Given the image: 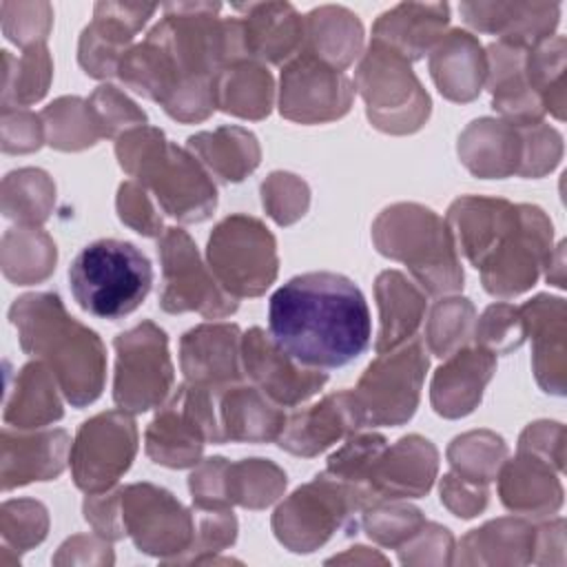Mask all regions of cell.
<instances>
[{
  "mask_svg": "<svg viewBox=\"0 0 567 567\" xmlns=\"http://www.w3.org/2000/svg\"><path fill=\"white\" fill-rule=\"evenodd\" d=\"M275 346L303 368H343L372 339L370 308L354 281L337 272H306L279 286L268 303Z\"/></svg>",
  "mask_w": 567,
  "mask_h": 567,
  "instance_id": "cell-1",
  "label": "cell"
},
{
  "mask_svg": "<svg viewBox=\"0 0 567 567\" xmlns=\"http://www.w3.org/2000/svg\"><path fill=\"white\" fill-rule=\"evenodd\" d=\"M153 286L148 257L131 241L97 239L69 266V288L82 310L100 319H120L137 310Z\"/></svg>",
  "mask_w": 567,
  "mask_h": 567,
  "instance_id": "cell-2",
  "label": "cell"
},
{
  "mask_svg": "<svg viewBox=\"0 0 567 567\" xmlns=\"http://www.w3.org/2000/svg\"><path fill=\"white\" fill-rule=\"evenodd\" d=\"M47 321L53 330V337H47L33 328H20V343L29 354H42L51 361L62 383L66 399L82 408L86 405V394L75 370H84L100 388H102V370H104V350L95 332L80 326L78 321H69L66 312L60 303L58 295H40Z\"/></svg>",
  "mask_w": 567,
  "mask_h": 567,
  "instance_id": "cell-3",
  "label": "cell"
},
{
  "mask_svg": "<svg viewBox=\"0 0 567 567\" xmlns=\"http://www.w3.org/2000/svg\"><path fill=\"white\" fill-rule=\"evenodd\" d=\"M390 354V352H388ZM427 357L421 341H412L408 348L377 359L368 365L352 392L363 423L372 425H399L414 414Z\"/></svg>",
  "mask_w": 567,
  "mask_h": 567,
  "instance_id": "cell-4",
  "label": "cell"
},
{
  "mask_svg": "<svg viewBox=\"0 0 567 567\" xmlns=\"http://www.w3.org/2000/svg\"><path fill=\"white\" fill-rule=\"evenodd\" d=\"M117 370L113 399L122 410L144 412L171 390L173 368L166 350V334L151 321L122 332L115 339Z\"/></svg>",
  "mask_w": 567,
  "mask_h": 567,
  "instance_id": "cell-5",
  "label": "cell"
},
{
  "mask_svg": "<svg viewBox=\"0 0 567 567\" xmlns=\"http://www.w3.org/2000/svg\"><path fill=\"white\" fill-rule=\"evenodd\" d=\"M164 264V290L159 303L166 312L199 310L204 315H228L237 301L219 290L217 281L204 270L190 237L179 228H168L159 244Z\"/></svg>",
  "mask_w": 567,
  "mask_h": 567,
  "instance_id": "cell-6",
  "label": "cell"
},
{
  "mask_svg": "<svg viewBox=\"0 0 567 567\" xmlns=\"http://www.w3.org/2000/svg\"><path fill=\"white\" fill-rule=\"evenodd\" d=\"M244 363L264 392L284 405L312 396L328 381L323 372L301 370L303 365L281 352L275 341H266L259 328H252L244 339Z\"/></svg>",
  "mask_w": 567,
  "mask_h": 567,
  "instance_id": "cell-7",
  "label": "cell"
},
{
  "mask_svg": "<svg viewBox=\"0 0 567 567\" xmlns=\"http://www.w3.org/2000/svg\"><path fill=\"white\" fill-rule=\"evenodd\" d=\"M363 425L359 403L352 392H339L326 396L319 405L301 412L284 425L279 445L292 454L312 456L328 447L348 430Z\"/></svg>",
  "mask_w": 567,
  "mask_h": 567,
  "instance_id": "cell-8",
  "label": "cell"
},
{
  "mask_svg": "<svg viewBox=\"0 0 567 567\" xmlns=\"http://www.w3.org/2000/svg\"><path fill=\"white\" fill-rule=\"evenodd\" d=\"M237 326H199L182 339V368L193 385L217 390L239 381Z\"/></svg>",
  "mask_w": 567,
  "mask_h": 567,
  "instance_id": "cell-9",
  "label": "cell"
},
{
  "mask_svg": "<svg viewBox=\"0 0 567 567\" xmlns=\"http://www.w3.org/2000/svg\"><path fill=\"white\" fill-rule=\"evenodd\" d=\"M135 452V423L117 412H111V425L106 445L91 441L86 434H78L75 450H73V476L75 485L86 492H97L109 487L111 474L106 461L115 474V478L126 472Z\"/></svg>",
  "mask_w": 567,
  "mask_h": 567,
  "instance_id": "cell-10",
  "label": "cell"
},
{
  "mask_svg": "<svg viewBox=\"0 0 567 567\" xmlns=\"http://www.w3.org/2000/svg\"><path fill=\"white\" fill-rule=\"evenodd\" d=\"M465 22L481 31H498L503 40L527 47L540 42L558 22V4H461Z\"/></svg>",
  "mask_w": 567,
  "mask_h": 567,
  "instance_id": "cell-11",
  "label": "cell"
},
{
  "mask_svg": "<svg viewBox=\"0 0 567 567\" xmlns=\"http://www.w3.org/2000/svg\"><path fill=\"white\" fill-rule=\"evenodd\" d=\"M447 4H399L383 13L374 27V40L394 49L403 47L408 33V58H421L447 24Z\"/></svg>",
  "mask_w": 567,
  "mask_h": 567,
  "instance_id": "cell-12",
  "label": "cell"
},
{
  "mask_svg": "<svg viewBox=\"0 0 567 567\" xmlns=\"http://www.w3.org/2000/svg\"><path fill=\"white\" fill-rule=\"evenodd\" d=\"M224 441H270L284 430V414L268 405L255 388H235L221 403Z\"/></svg>",
  "mask_w": 567,
  "mask_h": 567,
  "instance_id": "cell-13",
  "label": "cell"
},
{
  "mask_svg": "<svg viewBox=\"0 0 567 567\" xmlns=\"http://www.w3.org/2000/svg\"><path fill=\"white\" fill-rule=\"evenodd\" d=\"M377 295L381 308V334L377 350L383 352L414 332L421 321L423 297L396 270H388L379 277Z\"/></svg>",
  "mask_w": 567,
  "mask_h": 567,
  "instance_id": "cell-14",
  "label": "cell"
},
{
  "mask_svg": "<svg viewBox=\"0 0 567 567\" xmlns=\"http://www.w3.org/2000/svg\"><path fill=\"white\" fill-rule=\"evenodd\" d=\"M494 370V357L487 350H465V368H463V377L456 370V363L450 359L445 365L439 368L434 383H432V403L434 410L443 416H452L454 414V401L458 394L461 385H474L481 388L487 383V379L492 377Z\"/></svg>",
  "mask_w": 567,
  "mask_h": 567,
  "instance_id": "cell-15",
  "label": "cell"
},
{
  "mask_svg": "<svg viewBox=\"0 0 567 567\" xmlns=\"http://www.w3.org/2000/svg\"><path fill=\"white\" fill-rule=\"evenodd\" d=\"M523 321H525L523 312L507 303L489 306L483 315V321L476 334L483 337V341L489 346H496L501 350H512L523 343V337H525Z\"/></svg>",
  "mask_w": 567,
  "mask_h": 567,
  "instance_id": "cell-16",
  "label": "cell"
}]
</instances>
